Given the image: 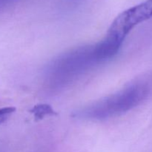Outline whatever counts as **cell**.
Listing matches in <instances>:
<instances>
[{"label":"cell","mask_w":152,"mask_h":152,"mask_svg":"<svg viewBox=\"0 0 152 152\" xmlns=\"http://www.w3.org/2000/svg\"><path fill=\"white\" fill-rule=\"evenodd\" d=\"M123 41L107 33L95 44L77 47L52 59L42 74L43 86L49 93H58L82 76L114 58Z\"/></svg>","instance_id":"6da1fadb"},{"label":"cell","mask_w":152,"mask_h":152,"mask_svg":"<svg viewBox=\"0 0 152 152\" xmlns=\"http://www.w3.org/2000/svg\"><path fill=\"white\" fill-rule=\"evenodd\" d=\"M152 96V71L145 73L113 94L80 108L73 116L79 119L103 120L125 114Z\"/></svg>","instance_id":"7a4b0ae2"},{"label":"cell","mask_w":152,"mask_h":152,"mask_svg":"<svg viewBox=\"0 0 152 152\" xmlns=\"http://www.w3.org/2000/svg\"><path fill=\"white\" fill-rule=\"evenodd\" d=\"M151 18L152 0H146L119 14L111 23L108 32L125 40L137 25Z\"/></svg>","instance_id":"3957f363"},{"label":"cell","mask_w":152,"mask_h":152,"mask_svg":"<svg viewBox=\"0 0 152 152\" xmlns=\"http://www.w3.org/2000/svg\"><path fill=\"white\" fill-rule=\"evenodd\" d=\"M15 111V108L13 107H4L0 108V124L4 123L12 114Z\"/></svg>","instance_id":"277c9868"},{"label":"cell","mask_w":152,"mask_h":152,"mask_svg":"<svg viewBox=\"0 0 152 152\" xmlns=\"http://www.w3.org/2000/svg\"><path fill=\"white\" fill-rule=\"evenodd\" d=\"M19 1V0H0V10L5 8Z\"/></svg>","instance_id":"5b68a950"}]
</instances>
